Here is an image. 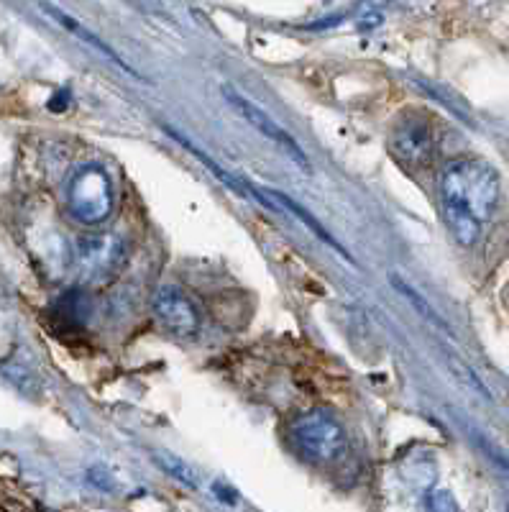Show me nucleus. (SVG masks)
<instances>
[{
  "label": "nucleus",
  "mask_w": 509,
  "mask_h": 512,
  "mask_svg": "<svg viewBox=\"0 0 509 512\" xmlns=\"http://www.w3.org/2000/svg\"><path fill=\"white\" fill-rule=\"evenodd\" d=\"M481 446H484L486 456H489V459H492L494 464L499 466V472H502L504 477L509 479V459H507V456H502V454H499L497 448H494V446H489V443H481Z\"/></svg>",
  "instance_id": "nucleus-15"
},
{
  "label": "nucleus",
  "mask_w": 509,
  "mask_h": 512,
  "mask_svg": "<svg viewBox=\"0 0 509 512\" xmlns=\"http://www.w3.org/2000/svg\"><path fill=\"white\" fill-rule=\"evenodd\" d=\"M151 459L157 461L159 469H162L164 474H169L172 479H177V482L187 484V487H200V477H197V472L192 469L190 464H187L185 459H180V456H174L172 451H164V448H157L154 454H151Z\"/></svg>",
  "instance_id": "nucleus-12"
},
{
  "label": "nucleus",
  "mask_w": 509,
  "mask_h": 512,
  "mask_svg": "<svg viewBox=\"0 0 509 512\" xmlns=\"http://www.w3.org/2000/svg\"><path fill=\"white\" fill-rule=\"evenodd\" d=\"M499 200L497 169L484 159H456L440 177V203L453 239L463 246L476 244Z\"/></svg>",
  "instance_id": "nucleus-1"
},
{
  "label": "nucleus",
  "mask_w": 509,
  "mask_h": 512,
  "mask_svg": "<svg viewBox=\"0 0 509 512\" xmlns=\"http://www.w3.org/2000/svg\"><path fill=\"white\" fill-rule=\"evenodd\" d=\"M389 149L402 164L423 167L433 157V128L417 113H405L389 134Z\"/></svg>",
  "instance_id": "nucleus-5"
},
{
  "label": "nucleus",
  "mask_w": 509,
  "mask_h": 512,
  "mask_svg": "<svg viewBox=\"0 0 509 512\" xmlns=\"http://www.w3.org/2000/svg\"><path fill=\"white\" fill-rule=\"evenodd\" d=\"M259 195H261V198H264V203H267L269 208H272V203H277L279 208L287 210V213H290V216L295 218V221H300L302 226L307 228V231L313 233L315 239H320V241H323V244H328L333 251H338V254H341V256H346L348 262H353L351 254H348V251L343 249V246L338 244V241L333 239V236H330L328 231H325L323 223H318V218H315L313 213H310V210L305 208V205L295 203V200H292L290 195H284V192H277V190H269V187H259Z\"/></svg>",
  "instance_id": "nucleus-9"
},
{
  "label": "nucleus",
  "mask_w": 509,
  "mask_h": 512,
  "mask_svg": "<svg viewBox=\"0 0 509 512\" xmlns=\"http://www.w3.org/2000/svg\"><path fill=\"white\" fill-rule=\"evenodd\" d=\"M389 282H392V285H394V290L400 292V295L405 297L407 303H410L412 308L417 310V313L423 315V318L428 320V323H433L435 328H440V331H446V333H448L446 320H443V318H440L438 313H435V308H433V305H430L428 300H425V297L420 295V292H417L415 287L410 285V282H405V280H402L400 274H389Z\"/></svg>",
  "instance_id": "nucleus-11"
},
{
  "label": "nucleus",
  "mask_w": 509,
  "mask_h": 512,
  "mask_svg": "<svg viewBox=\"0 0 509 512\" xmlns=\"http://www.w3.org/2000/svg\"><path fill=\"white\" fill-rule=\"evenodd\" d=\"M290 443L305 461L330 464L346 451V431L330 413L313 410L292 423Z\"/></svg>",
  "instance_id": "nucleus-2"
},
{
  "label": "nucleus",
  "mask_w": 509,
  "mask_h": 512,
  "mask_svg": "<svg viewBox=\"0 0 509 512\" xmlns=\"http://www.w3.org/2000/svg\"><path fill=\"white\" fill-rule=\"evenodd\" d=\"M44 8V11L49 13V16L54 18V21H57L59 26H62V29H67L70 31L72 36H75V39H80V41H85L87 47H93L95 52H100L103 54L105 59H108V62H113V64H118V67H121L123 72H126V75H131V77H136V80H144V77L139 75V72L134 70V67H131V64L126 62V59L121 57V54L116 52V49L110 47V44H105L103 39H100L98 34H93V31L90 29H85V26L80 24V21H77V18H72V16H67V13H62L59 11L57 6H41Z\"/></svg>",
  "instance_id": "nucleus-10"
},
{
  "label": "nucleus",
  "mask_w": 509,
  "mask_h": 512,
  "mask_svg": "<svg viewBox=\"0 0 509 512\" xmlns=\"http://www.w3.org/2000/svg\"><path fill=\"white\" fill-rule=\"evenodd\" d=\"M220 93H223L226 103L231 105L233 111H236L243 121L249 123L251 128H256V131H261V134L267 136V139H272L274 144L282 146L284 152L290 154L292 162H295L302 172H313V167H310V159H307V154L302 152V146L297 144V141L292 139V136L287 134V131H284V128L279 126V123L274 121L267 111H261L259 105L251 103L246 95H241L236 88H231V85H223V88H220Z\"/></svg>",
  "instance_id": "nucleus-4"
},
{
  "label": "nucleus",
  "mask_w": 509,
  "mask_h": 512,
  "mask_svg": "<svg viewBox=\"0 0 509 512\" xmlns=\"http://www.w3.org/2000/svg\"><path fill=\"white\" fill-rule=\"evenodd\" d=\"M154 315L177 338H195L200 331V315L190 297L174 285H162L154 295Z\"/></svg>",
  "instance_id": "nucleus-6"
},
{
  "label": "nucleus",
  "mask_w": 509,
  "mask_h": 512,
  "mask_svg": "<svg viewBox=\"0 0 509 512\" xmlns=\"http://www.w3.org/2000/svg\"><path fill=\"white\" fill-rule=\"evenodd\" d=\"M451 369L458 374V379H461V382L471 384V387H474L476 392L486 395V390H484V387H481V382H479V379H476V374L471 372V369L466 367V364H461V361H458V359H453V356H451Z\"/></svg>",
  "instance_id": "nucleus-14"
},
{
  "label": "nucleus",
  "mask_w": 509,
  "mask_h": 512,
  "mask_svg": "<svg viewBox=\"0 0 509 512\" xmlns=\"http://www.w3.org/2000/svg\"><path fill=\"white\" fill-rule=\"evenodd\" d=\"M72 213L85 223H100L110 216L113 208V192H110V180L103 167L87 164L75 175L70 187Z\"/></svg>",
  "instance_id": "nucleus-3"
},
{
  "label": "nucleus",
  "mask_w": 509,
  "mask_h": 512,
  "mask_svg": "<svg viewBox=\"0 0 509 512\" xmlns=\"http://www.w3.org/2000/svg\"><path fill=\"white\" fill-rule=\"evenodd\" d=\"M162 128H164V134H169V136H172V139L177 141V144H180L182 149H185V152H190L192 157L197 159V162L203 164V167L208 169L210 175H213L215 180L220 182V185H223V187H228V190H231V192H236L238 198H246V200H259V203L264 205V208H269V205L264 203V198H261V195H259V190H256V187H251L249 182H243L241 177H236V175H233V172H228V169L223 167V164H218V162H215L213 157H208V154H205L203 149H200V146H195V144H192V141L187 139V136L182 134V131H177V128H172V126H162Z\"/></svg>",
  "instance_id": "nucleus-8"
},
{
  "label": "nucleus",
  "mask_w": 509,
  "mask_h": 512,
  "mask_svg": "<svg viewBox=\"0 0 509 512\" xmlns=\"http://www.w3.org/2000/svg\"><path fill=\"white\" fill-rule=\"evenodd\" d=\"M428 512H458L456 497L448 489H433L428 495Z\"/></svg>",
  "instance_id": "nucleus-13"
},
{
  "label": "nucleus",
  "mask_w": 509,
  "mask_h": 512,
  "mask_svg": "<svg viewBox=\"0 0 509 512\" xmlns=\"http://www.w3.org/2000/svg\"><path fill=\"white\" fill-rule=\"evenodd\" d=\"M507 512H509V502H507Z\"/></svg>",
  "instance_id": "nucleus-16"
},
{
  "label": "nucleus",
  "mask_w": 509,
  "mask_h": 512,
  "mask_svg": "<svg viewBox=\"0 0 509 512\" xmlns=\"http://www.w3.org/2000/svg\"><path fill=\"white\" fill-rule=\"evenodd\" d=\"M80 259L90 280H105L123 262V244L116 236H87L80 241Z\"/></svg>",
  "instance_id": "nucleus-7"
}]
</instances>
